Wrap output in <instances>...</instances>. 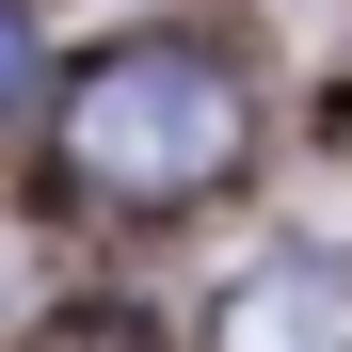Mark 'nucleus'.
I'll use <instances>...</instances> for the list:
<instances>
[{
    "label": "nucleus",
    "instance_id": "1",
    "mask_svg": "<svg viewBox=\"0 0 352 352\" xmlns=\"http://www.w3.org/2000/svg\"><path fill=\"white\" fill-rule=\"evenodd\" d=\"M224 160H241V80L208 48L144 32L65 80V176H96V192H208Z\"/></svg>",
    "mask_w": 352,
    "mask_h": 352
},
{
    "label": "nucleus",
    "instance_id": "2",
    "mask_svg": "<svg viewBox=\"0 0 352 352\" xmlns=\"http://www.w3.org/2000/svg\"><path fill=\"white\" fill-rule=\"evenodd\" d=\"M224 352H352V272L336 256H272L224 288Z\"/></svg>",
    "mask_w": 352,
    "mask_h": 352
},
{
    "label": "nucleus",
    "instance_id": "3",
    "mask_svg": "<svg viewBox=\"0 0 352 352\" xmlns=\"http://www.w3.org/2000/svg\"><path fill=\"white\" fill-rule=\"evenodd\" d=\"M16 80H32V65H16V16H0V96H16Z\"/></svg>",
    "mask_w": 352,
    "mask_h": 352
}]
</instances>
